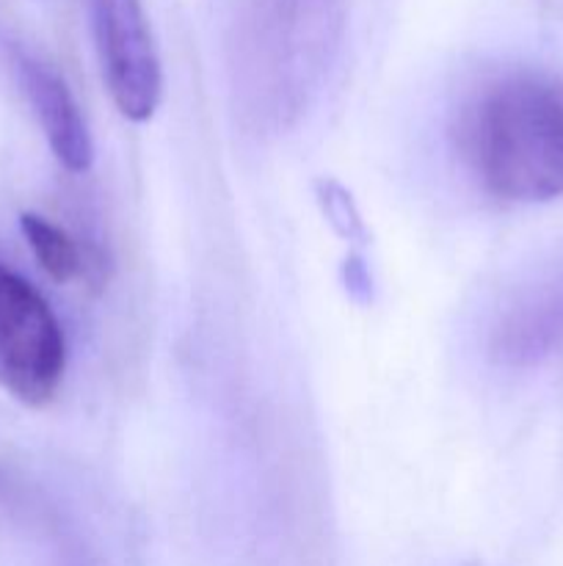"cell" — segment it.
Listing matches in <instances>:
<instances>
[{"label":"cell","mask_w":563,"mask_h":566,"mask_svg":"<svg viewBox=\"0 0 563 566\" xmlns=\"http://www.w3.org/2000/svg\"><path fill=\"white\" fill-rule=\"evenodd\" d=\"M105 88L130 122H149L163 99V66L144 0H88Z\"/></svg>","instance_id":"4"},{"label":"cell","mask_w":563,"mask_h":566,"mask_svg":"<svg viewBox=\"0 0 563 566\" xmlns=\"http://www.w3.org/2000/svg\"><path fill=\"white\" fill-rule=\"evenodd\" d=\"M489 354L508 368L563 357V254L524 276L497 307Z\"/></svg>","instance_id":"5"},{"label":"cell","mask_w":563,"mask_h":566,"mask_svg":"<svg viewBox=\"0 0 563 566\" xmlns=\"http://www.w3.org/2000/svg\"><path fill=\"white\" fill-rule=\"evenodd\" d=\"M346 28L342 0H268L252 36V92L274 125L301 116L329 72Z\"/></svg>","instance_id":"2"},{"label":"cell","mask_w":563,"mask_h":566,"mask_svg":"<svg viewBox=\"0 0 563 566\" xmlns=\"http://www.w3.org/2000/svg\"><path fill=\"white\" fill-rule=\"evenodd\" d=\"M14 61L22 92H25L59 164L75 175L86 171L94 158L92 133H88L86 116L81 114V105L72 97L66 81L36 55L17 53Z\"/></svg>","instance_id":"6"},{"label":"cell","mask_w":563,"mask_h":566,"mask_svg":"<svg viewBox=\"0 0 563 566\" xmlns=\"http://www.w3.org/2000/svg\"><path fill=\"white\" fill-rule=\"evenodd\" d=\"M20 227L33 258L39 260V265H42L50 280L64 285V282L77 280L83 274L86 258L81 254V247L72 241L70 232H64L59 224L36 213H22Z\"/></svg>","instance_id":"7"},{"label":"cell","mask_w":563,"mask_h":566,"mask_svg":"<svg viewBox=\"0 0 563 566\" xmlns=\"http://www.w3.org/2000/svg\"><path fill=\"white\" fill-rule=\"evenodd\" d=\"M469 180L497 202L563 199V77L508 72L475 88L450 127Z\"/></svg>","instance_id":"1"},{"label":"cell","mask_w":563,"mask_h":566,"mask_svg":"<svg viewBox=\"0 0 563 566\" xmlns=\"http://www.w3.org/2000/svg\"><path fill=\"white\" fill-rule=\"evenodd\" d=\"M66 370V340L42 293L0 265V387L25 407L55 398Z\"/></svg>","instance_id":"3"}]
</instances>
